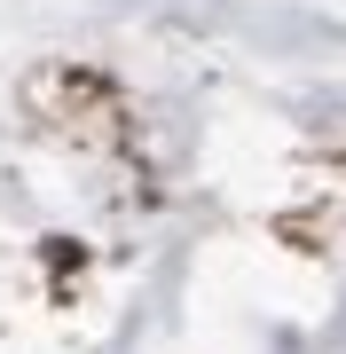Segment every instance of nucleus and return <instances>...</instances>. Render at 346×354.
I'll use <instances>...</instances> for the list:
<instances>
[]
</instances>
